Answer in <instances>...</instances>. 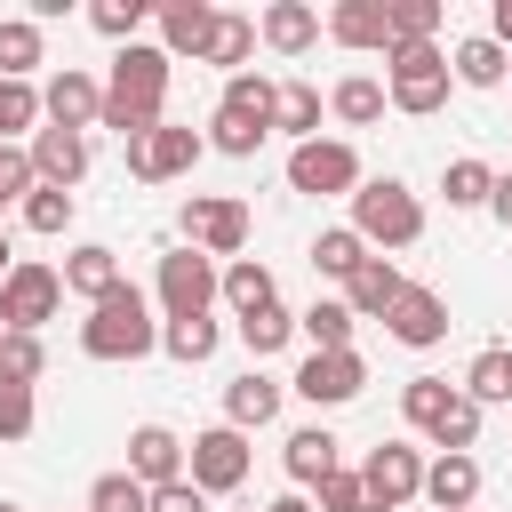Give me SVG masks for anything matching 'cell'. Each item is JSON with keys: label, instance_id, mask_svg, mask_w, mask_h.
<instances>
[{"label": "cell", "instance_id": "cell-1", "mask_svg": "<svg viewBox=\"0 0 512 512\" xmlns=\"http://www.w3.org/2000/svg\"><path fill=\"white\" fill-rule=\"evenodd\" d=\"M160 96H168V48H120L112 56V88H104V128H120V144L160 128Z\"/></svg>", "mask_w": 512, "mask_h": 512}, {"label": "cell", "instance_id": "cell-2", "mask_svg": "<svg viewBox=\"0 0 512 512\" xmlns=\"http://www.w3.org/2000/svg\"><path fill=\"white\" fill-rule=\"evenodd\" d=\"M152 344H160V328H152V312H144V296H136L128 280L80 320V352H88V360H144Z\"/></svg>", "mask_w": 512, "mask_h": 512}, {"label": "cell", "instance_id": "cell-3", "mask_svg": "<svg viewBox=\"0 0 512 512\" xmlns=\"http://www.w3.org/2000/svg\"><path fill=\"white\" fill-rule=\"evenodd\" d=\"M400 408H408V424H416V432H432V440H440V456H464V448L480 440V400H472V392H456V384H440V376H416V384L400 392Z\"/></svg>", "mask_w": 512, "mask_h": 512}, {"label": "cell", "instance_id": "cell-4", "mask_svg": "<svg viewBox=\"0 0 512 512\" xmlns=\"http://www.w3.org/2000/svg\"><path fill=\"white\" fill-rule=\"evenodd\" d=\"M352 232L360 240H384V248H408L424 232V208H416V192L400 176H376V184L352 192Z\"/></svg>", "mask_w": 512, "mask_h": 512}, {"label": "cell", "instance_id": "cell-5", "mask_svg": "<svg viewBox=\"0 0 512 512\" xmlns=\"http://www.w3.org/2000/svg\"><path fill=\"white\" fill-rule=\"evenodd\" d=\"M448 48H432V40H416V48H392V80H384V96L400 104V112H440L448 104Z\"/></svg>", "mask_w": 512, "mask_h": 512}, {"label": "cell", "instance_id": "cell-6", "mask_svg": "<svg viewBox=\"0 0 512 512\" xmlns=\"http://www.w3.org/2000/svg\"><path fill=\"white\" fill-rule=\"evenodd\" d=\"M216 264L200 256V248H168L160 256V312L168 320H208V304H216Z\"/></svg>", "mask_w": 512, "mask_h": 512}, {"label": "cell", "instance_id": "cell-7", "mask_svg": "<svg viewBox=\"0 0 512 512\" xmlns=\"http://www.w3.org/2000/svg\"><path fill=\"white\" fill-rule=\"evenodd\" d=\"M56 304H64V272H48V264H16V272L0 280V320H8V336H32L40 320H56Z\"/></svg>", "mask_w": 512, "mask_h": 512}, {"label": "cell", "instance_id": "cell-8", "mask_svg": "<svg viewBox=\"0 0 512 512\" xmlns=\"http://www.w3.org/2000/svg\"><path fill=\"white\" fill-rule=\"evenodd\" d=\"M360 488H368V512H400L408 496H424V464H416V448H400V440H384V448L368 456V472H360Z\"/></svg>", "mask_w": 512, "mask_h": 512}, {"label": "cell", "instance_id": "cell-9", "mask_svg": "<svg viewBox=\"0 0 512 512\" xmlns=\"http://www.w3.org/2000/svg\"><path fill=\"white\" fill-rule=\"evenodd\" d=\"M240 240H248V208L240 200H184V248L240 256Z\"/></svg>", "mask_w": 512, "mask_h": 512}, {"label": "cell", "instance_id": "cell-10", "mask_svg": "<svg viewBox=\"0 0 512 512\" xmlns=\"http://www.w3.org/2000/svg\"><path fill=\"white\" fill-rule=\"evenodd\" d=\"M240 480H248V440H240L232 424L200 432V440H192V488H200V496H224V488H240Z\"/></svg>", "mask_w": 512, "mask_h": 512}, {"label": "cell", "instance_id": "cell-11", "mask_svg": "<svg viewBox=\"0 0 512 512\" xmlns=\"http://www.w3.org/2000/svg\"><path fill=\"white\" fill-rule=\"evenodd\" d=\"M288 184L296 192H352L360 184V160H352V144H296L288 152Z\"/></svg>", "mask_w": 512, "mask_h": 512}, {"label": "cell", "instance_id": "cell-12", "mask_svg": "<svg viewBox=\"0 0 512 512\" xmlns=\"http://www.w3.org/2000/svg\"><path fill=\"white\" fill-rule=\"evenodd\" d=\"M192 160H200V136H192V128H168V120L128 144V168H136L144 184H168V176H184Z\"/></svg>", "mask_w": 512, "mask_h": 512}, {"label": "cell", "instance_id": "cell-13", "mask_svg": "<svg viewBox=\"0 0 512 512\" xmlns=\"http://www.w3.org/2000/svg\"><path fill=\"white\" fill-rule=\"evenodd\" d=\"M368 384V368H360V352H312L304 368H296V392L312 400V408H336V400H352Z\"/></svg>", "mask_w": 512, "mask_h": 512}, {"label": "cell", "instance_id": "cell-14", "mask_svg": "<svg viewBox=\"0 0 512 512\" xmlns=\"http://www.w3.org/2000/svg\"><path fill=\"white\" fill-rule=\"evenodd\" d=\"M128 472H136L144 488L184 480V440H176L168 424H136V432H128Z\"/></svg>", "mask_w": 512, "mask_h": 512}, {"label": "cell", "instance_id": "cell-15", "mask_svg": "<svg viewBox=\"0 0 512 512\" xmlns=\"http://www.w3.org/2000/svg\"><path fill=\"white\" fill-rule=\"evenodd\" d=\"M40 112H48V128H88V120H104V88L88 80V72H56L48 80V96H40Z\"/></svg>", "mask_w": 512, "mask_h": 512}, {"label": "cell", "instance_id": "cell-16", "mask_svg": "<svg viewBox=\"0 0 512 512\" xmlns=\"http://www.w3.org/2000/svg\"><path fill=\"white\" fill-rule=\"evenodd\" d=\"M384 328H392L400 344H416V352H424V344H440V336H448V304H440L432 288H400V304L384 312Z\"/></svg>", "mask_w": 512, "mask_h": 512}, {"label": "cell", "instance_id": "cell-17", "mask_svg": "<svg viewBox=\"0 0 512 512\" xmlns=\"http://www.w3.org/2000/svg\"><path fill=\"white\" fill-rule=\"evenodd\" d=\"M80 168H88V136H80V128H40V136H32V176H40V184L64 192Z\"/></svg>", "mask_w": 512, "mask_h": 512}, {"label": "cell", "instance_id": "cell-18", "mask_svg": "<svg viewBox=\"0 0 512 512\" xmlns=\"http://www.w3.org/2000/svg\"><path fill=\"white\" fill-rule=\"evenodd\" d=\"M328 32L344 48H392V0H336Z\"/></svg>", "mask_w": 512, "mask_h": 512}, {"label": "cell", "instance_id": "cell-19", "mask_svg": "<svg viewBox=\"0 0 512 512\" xmlns=\"http://www.w3.org/2000/svg\"><path fill=\"white\" fill-rule=\"evenodd\" d=\"M208 32H216V8H208V0H168V8H160V48H168V56H200Z\"/></svg>", "mask_w": 512, "mask_h": 512}, {"label": "cell", "instance_id": "cell-20", "mask_svg": "<svg viewBox=\"0 0 512 512\" xmlns=\"http://www.w3.org/2000/svg\"><path fill=\"white\" fill-rule=\"evenodd\" d=\"M400 288H408V280H400L384 256H368V264L344 280V304H352V320H368V312H392V304H400Z\"/></svg>", "mask_w": 512, "mask_h": 512}, {"label": "cell", "instance_id": "cell-21", "mask_svg": "<svg viewBox=\"0 0 512 512\" xmlns=\"http://www.w3.org/2000/svg\"><path fill=\"white\" fill-rule=\"evenodd\" d=\"M424 496H432L440 512H472V496H480V464H472V456H440V464L424 472Z\"/></svg>", "mask_w": 512, "mask_h": 512}, {"label": "cell", "instance_id": "cell-22", "mask_svg": "<svg viewBox=\"0 0 512 512\" xmlns=\"http://www.w3.org/2000/svg\"><path fill=\"white\" fill-rule=\"evenodd\" d=\"M264 40H272L280 56H304V48L320 40V16H312L304 0H272V8H264Z\"/></svg>", "mask_w": 512, "mask_h": 512}, {"label": "cell", "instance_id": "cell-23", "mask_svg": "<svg viewBox=\"0 0 512 512\" xmlns=\"http://www.w3.org/2000/svg\"><path fill=\"white\" fill-rule=\"evenodd\" d=\"M64 288H72V296H88V304H104V296L120 288V264H112V248H72V264H64Z\"/></svg>", "mask_w": 512, "mask_h": 512}, {"label": "cell", "instance_id": "cell-24", "mask_svg": "<svg viewBox=\"0 0 512 512\" xmlns=\"http://www.w3.org/2000/svg\"><path fill=\"white\" fill-rule=\"evenodd\" d=\"M272 408H280V384H272V376H240V384L224 392V416H232V432H248V424H272Z\"/></svg>", "mask_w": 512, "mask_h": 512}, {"label": "cell", "instance_id": "cell-25", "mask_svg": "<svg viewBox=\"0 0 512 512\" xmlns=\"http://www.w3.org/2000/svg\"><path fill=\"white\" fill-rule=\"evenodd\" d=\"M288 472H296V480H304V488H320V480H328V472H344V464H336V440H328V432H320V424H304V432H296V440H288Z\"/></svg>", "mask_w": 512, "mask_h": 512}, {"label": "cell", "instance_id": "cell-26", "mask_svg": "<svg viewBox=\"0 0 512 512\" xmlns=\"http://www.w3.org/2000/svg\"><path fill=\"white\" fill-rule=\"evenodd\" d=\"M448 72L464 80V88H496L504 80V48L480 32V40H456V56H448Z\"/></svg>", "mask_w": 512, "mask_h": 512}, {"label": "cell", "instance_id": "cell-27", "mask_svg": "<svg viewBox=\"0 0 512 512\" xmlns=\"http://www.w3.org/2000/svg\"><path fill=\"white\" fill-rule=\"evenodd\" d=\"M224 104H232V112H248V120H264V128L280 120V88H272L264 72H232V80H224Z\"/></svg>", "mask_w": 512, "mask_h": 512}, {"label": "cell", "instance_id": "cell-28", "mask_svg": "<svg viewBox=\"0 0 512 512\" xmlns=\"http://www.w3.org/2000/svg\"><path fill=\"white\" fill-rule=\"evenodd\" d=\"M360 264H368V240H360V232H320V240H312V272L352 280Z\"/></svg>", "mask_w": 512, "mask_h": 512}, {"label": "cell", "instance_id": "cell-29", "mask_svg": "<svg viewBox=\"0 0 512 512\" xmlns=\"http://www.w3.org/2000/svg\"><path fill=\"white\" fill-rule=\"evenodd\" d=\"M296 328L312 336V352H352V304H336V296H328V304H312Z\"/></svg>", "mask_w": 512, "mask_h": 512}, {"label": "cell", "instance_id": "cell-30", "mask_svg": "<svg viewBox=\"0 0 512 512\" xmlns=\"http://www.w3.org/2000/svg\"><path fill=\"white\" fill-rule=\"evenodd\" d=\"M32 64H40V24L32 16H8L0 24V80H24Z\"/></svg>", "mask_w": 512, "mask_h": 512}, {"label": "cell", "instance_id": "cell-31", "mask_svg": "<svg viewBox=\"0 0 512 512\" xmlns=\"http://www.w3.org/2000/svg\"><path fill=\"white\" fill-rule=\"evenodd\" d=\"M88 512H152V488H144L136 472H104V480L88 488Z\"/></svg>", "mask_w": 512, "mask_h": 512}, {"label": "cell", "instance_id": "cell-32", "mask_svg": "<svg viewBox=\"0 0 512 512\" xmlns=\"http://www.w3.org/2000/svg\"><path fill=\"white\" fill-rule=\"evenodd\" d=\"M440 32V0H392V48H416Z\"/></svg>", "mask_w": 512, "mask_h": 512}, {"label": "cell", "instance_id": "cell-33", "mask_svg": "<svg viewBox=\"0 0 512 512\" xmlns=\"http://www.w3.org/2000/svg\"><path fill=\"white\" fill-rule=\"evenodd\" d=\"M272 128H288V136H304V144H312V128H320V88L288 80V88H280V120H272Z\"/></svg>", "mask_w": 512, "mask_h": 512}, {"label": "cell", "instance_id": "cell-34", "mask_svg": "<svg viewBox=\"0 0 512 512\" xmlns=\"http://www.w3.org/2000/svg\"><path fill=\"white\" fill-rule=\"evenodd\" d=\"M224 296H232V312L248 320V312L272 304V272H264V264H232V272H224Z\"/></svg>", "mask_w": 512, "mask_h": 512}, {"label": "cell", "instance_id": "cell-35", "mask_svg": "<svg viewBox=\"0 0 512 512\" xmlns=\"http://www.w3.org/2000/svg\"><path fill=\"white\" fill-rule=\"evenodd\" d=\"M288 336H296V320H288L280 304H264V312H248V320H240V344H248L256 360H264V352H280Z\"/></svg>", "mask_w": 512, "mask_h": 512}, {"label": "cell", "instance_id": "cell-36", "mask_svg": "<svg viewBox=\"0 0 512 512\" xmlns=\"http://www.w3.org/2000/svg\"><path fill=\"white\" fill-rule=\"evenodd\" d=\"M248 48H256V24H248V16H216V32H208L200 56H208V64H240Z\"/></svg>", "mask_w": 512, "mask_h": 512}, {"label": "cell", "instance_id": "cell-37", "mask_svg": "<svg viewBox=\"0 0 512 512\" xmlns=\"http://www.w3.org/2000/svg\"><path fill=\"white\" fill-rule=\"evenodd\" d=\"M88 24H96L104 40H128V48H136V24H144V0H96V8H88Z\"/></svg>", "mask_w": 512, "mask_h": 512}, {"label": "cell", "instance_id": "cell-38", "mask_svg": "<svg viewBox=\"0 0 512 512\" xmlns=\"http://www.w3.org/2000/svg\"><path fill=\"white\" fill-rule=\"evenodd\" d=\"M336 112L360 128V120H376V112H384V88H376L368 72H352V80H336Z\"/></svg>", "mask_w": 512, "mask_h": 512}, {"label": "cell", "instance_id": "cell-39", "mask_svg": "<svg viewBox=\"0 0 512 512\" xmlns=\"http://www.w3.org/2000/svg\"><path fill=\"white\" fill-rule=\"evenodd\" d=\"M488 192H496V176L480 160H448V208H480Z\"/></svg>", "mask_w": 512, "mask_h": 512}, {"label": "cell", "instance_id": "cell-40", "mask_svg": "<svg viewBox=\"0 0 512 512\" xmlns=\"http://www.w3.org/2000/svg\"><path fill=\"white\" fill-rule=\"evenodd\" d=\"M160 344H168L176 360H208V352H216V320H168Z\"/></svg>", "mask_w": 512, "mask_h": 512}, {"label": "cell", "instance_id": "cell-41", "mask_svg": "<svg viewBox=\"0 0 512 512\" xmlns=\"http://www.w3.org/2000/svg\"><path fill=\"white\" fill-rule=\"evenodd\" d=\"M464 392H472V400H512V360H504V352H480L472 376H464Z\"/></svg>", "mask_w": 512, "mask_h": 512}, {"label": "cell", "instance_id": "cell-42", "mask_svg": "<svg viewBox=\"0 0 512 512\" xmlns=\"http://www.w3.org/2000/svg\"><path fill=\"white\" fill-rule=\"evenodd\" d=\"M40 368H48L40 336H0V376H8V384H32Z\"/></svg>", "mask_w": 512, "mask_h": 512}, {"label": "cell", "instance_id": "cell-43", "mask_svg": "<svg viewBox=\"0 0 512 512\" xmlns=\"http://www.w3.org/2000/svg\"><path fill=\"white\" fill-rule=\"evenodd\" d=\"M40 120V96H32V80H0V144L16 136V128H32Z\"/></svg>", "mask_w": 512, "mask_h": 512}, {"label": "cell", "instance_id": "cell-44", "mask_svg": "<svg viewBox=\"0 0 512 512\" xmlns=\"http://www.w3.org/2000/svg\"><path fill=\"white\" fill-rule=\"evenodd\" d=\"M24 224H32V232H64V224H72V192H56V184H40V192L24 200Z\"/></svg>", "mask_w": 512, "mask_h": 512}, {"label": "cell", "instance_id": "cell-45", "mask_svg": "<svg viewBox=\"0 0 512 512\" xmlns=\"http://www.w3.org/2000/svg\"><path fill=\"white\" fill-rule=\"evenodd\" d=\"M24 432H32V384L0 376V440H24Z\"/></svg>", "mask_w": 512, "mask_h": 512}, {"label": "cell", "instance_id": "cell-46", "mask_svg": "<svg viewBox=\"0 0 512 512\" xmlns=\"http://www.w3.org/2000/svg\"><path fill=\"white\" fill-rule=\"evenodd\" d=\"M320 512H368L360 472H328V480H320Z\"/></svg>", "mask_w": 512, "mask_h": 512}, {"label": "cell", "instance_id": "cell-47", "mask_svg": "<svg viewBox=\"0 0 512 512\" xmlns=\"http://www.w3.org/2000/svg\"><path fill=\"white\" fill-rule=\"evenodd\" d=\"M32 184H40V176H32V152H16V144H0V200H16V192L32 200Z\"/></svg>", "mask_w": 512, "mask_h": 512}, {"label": "cell", "instance_id": "cell-48", "mask_svg": "<svg viewBox=\"0 0 512 512\" xmlns=\"http://www.w3.org/2000/svg\"><path fill=\"white\" fill-rule=\"evenodd\" d=\"M152 512H208V496L192 480H168V488H152Z\"/></svg>", "mask_w": 512, "mask_h": 512}, {"label": "cell", "instance_id": "cell-49", "mask_svg": "<svg viewBox=\"0 0 512 512\" xmlns=\"http://www.w3.org/2000/svg\"><path fill=\"white\" fill-rule=\"evenodd\" d=\"M488 40H496V48L512 40V0H496V16H488Z\"/></svg>", "mask_w": 512, "mask_h": 512}, {"label": "cell", "instance_id": "cell-50", "mask_svg": "<svg viewBox=\"0 0 512 512\" xmlns=\"http://www.w3.org/2000/svg\"><path fill=\"white\" fill-rule=\"evenodd\" d=\"M488 208H496V216L512 224V176H496V192H488Z\"/></svg>", "mask_w": 512, "mask_h": 512}, {"label": "cell", "instance_id": "cell-51", "mask_svg": "<svg viewBox=\"0 0 512 512\" xmlns=\"http://www.w3.org/2000/svg\"><path fill=\"white\" fill-rule=\"evenodd\" d=\"M272 512H312V504H304V496H280V504H272Z\"/></svg>", "mask_w": 512, "mask_h": 512}, {"label": "cell", "instance_id": "cell-52", "mask_svg": "<svg viewBox=\"0 0 512 512\" xmlns=\"http://www.w3.org/2000/svg\"><path fill=\"white\" fill-rule=\"evenodd\" d=\"M8 272H16V264H8V240H0V280H8Z\"/></svg>", "mask_w": 512, "mask_h": 512}, {"label": "cell", "instance_id": "cell-53", "mask_svg": "<svg viewBox=\"0 0 512 512\" xmlns=\"http://www.w3.org/2000/svg\"><path fill=\"white\" fill-rule=\"evenodd\" d=\"M0 512H16V504H0Z\"/></svg>", "mask_w": 512, "mask_h": 512}, {"label": "cell", "instance_id": "cell-54", "mask_svg": "<svg viewBox=\"0 0 512 512\" xmlns=\"http://www.w3.org/2000/svg\"><path fill=\"white\" fill-rule=\"evenodd\" d=\"M504 360H512V352H504Z\"/></svg>", "mask_w": 512, "mask_h": 512}, {"label": "cell", "instance_id": "cell-55", "mask_svg": "<svg viewBox=\"0 0 512 512\" xmlns=\"http://www.w3.org/2000/svg\"><path fill=\"white\" fill-rule=\"evenodd\" d=\"M0 208H8V200H0Z\"/></svg>", "mask_w": 512, "mask_h": 512}]
</instances>
